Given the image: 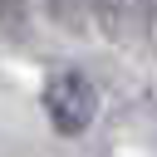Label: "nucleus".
<instances>
[{
	"instance_id": "f257e3e1",
	"label": "nucleus",
	"mask_w": 157,
	"mask_h": 157,
	"mask_svg": "<svg viewBox=\"0 0 157 157\" xmlns=\"http://www.w3.org/2000/svg\"><path fill=\"white\" fill-rule=\"evenodd\" d=\"M39 108H44V118L59 137H83L98 118V83L74 64L49 69V78L39 88Z\"/></svg>"
},
{
	"instance_id": "f03ea898",
	"label": "nucleus",
	"mask_w": 157,
	"mask_h": 157,
	"mask_svg": "<svg viewBox=\"0 0 157 157\" xmlns=\"http://www.w3.org/2000/svg\"><path fill=\"white\" fill-rule=\"evenodd\" d=\"M88 10H93L98 29L108 39H123L128 34V0H88Z\"/></svg>"
},
{
	"instance_id": "7ed1b4c3",
	"label": "nucleus",
	"mask_w": 157,
	"mask_h": 157,
	"mask_svg": "<svg viewBox=\"0 0 157 157\" xmlns=\"http://www.w3.org/2000/svg\"><path fill=\"white\" fill-rule=\"evenodd\" d=\"M0 29L5 34H25V10L15 0H0Z\"/></svg>"
},
{
	"instance_id": "20e7f679",
	"label": "nucleus",
	"mask_w": 157,
	"mask_h": 157,
	"mask_svg": "<svg viewBox=\"0 0 157 157\" xmlns=\"http://www.w3.org/2000/svg\"><path fill=\"white\" fill-rule=\"evenodd\" d=\"M137 10H142V25H147V34L157 39V0H137Z\"/></svg>"
},
{
	"instance_id": "39448f33",
	"label": "nucleus",
	"mask_w": 157,
	"mask_h": 157,
	"mask_svg": "<svg viewBox=\"0 0 157 157\" xmlns=\"http://www.w3.org/2000/svg\"><path fill=\"white\" fill-rule=\"evenodd\" d=\"M49 5H54V10L64 15V20H74V15H69V5H74V0H49Z\"/></svg>"
}]
</instances>
